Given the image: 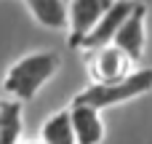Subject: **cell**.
Masks as SVG:
<instances>
[{"mask_svg":"<svg viewBox=\"0 0 152 144\" xmlns=\"http://www.w3.org/2000/svg\"><path fill=\"white\" fill-rule=\"evenodd\" d=\"M61 67V56L56 51H35L21 56L19 61H13L3 77V91L8 94V99L16 102H29L35 99V94L59 72Z\"/></svg>","mask_w":152,"mask_h":144,"instance_id":"1","label":"cell"},{"mask_svg":"<svg viewBox=\"0 0 152 144\" xmlns=\"http://www.w3.org/2000/svg\"><path fill=\"white\" fill-rule=\"evenodd\" d=\"M152 91V67H142V69H134L126 80L120 83H112V86H88L83 88L72 104H83V107H94V110H107V107H115V104H123V102H131L142 94H150Z\"/></svg>","mask_w":152,"mask_h":144,"instance_id":"2","label":"cell"},{"mask_svg":"<svg viewBox=\"0 0 152 144\" xmlns=\"http://www.w3.org/2000/svg\"><path fill=\"white\" fill-rule=\"evenodd\" d=\"M86 67H88V75H91V86H112V83L126 80L134 72V61L115 45L88 51Z\"/></svg>","mask_w":152,"mask_h":144,"instance_id":"3","label":"cell"},{"mask_svg":"<svg viewBox=\"0 0 152 144\" xmlns=\"http://www.w3.org/2000/svg\"><path fill=\"white\" fill-rule=\"evenodd\" d=\"M134 5H136V0H118V3H115V5L96 21V24H94V29L80 40L77 48H83V51H96V48L112 45L115 35L120 32V27L126 24V19L131 16Z\"/></svg>","mask_w":152,"mask_h":144,"instance_id":"4","label":"cell"},{"mask_svg":"<svg viewBox=\"0 0 152 144\" xmlns=\"http://www.w3.org/2000/svg\"><path fill=\"white\" fill-rule=\"evenodd\" d=\"M115 48H120L134 64H139L144 59V45H147V8L144 3L136 0L131 16L126 19V24L120 27V32L112 40Z\"/></svg>","mask_w":152,"mask_h":144,"instance_id":"5","label":"cell"},{"mask_svg":"<svg viewBox=\"0 0 152 144\" xmlns=\"http://www.w3.org/2000/svg\"><path fill=\"white\" fill-rule=\"evenodd\" d=\"M115 3L118 0H69V45L77 48L80 40Z\"/></svg>","mask_w":152,"mask_h":144,"instance_id":"6","label":"cell"},{"mask_svg":"<svg viewBox=\"0 0 152 144\" xmlns=\"http://www.w3.org/2000/svg\"><path fill=\"white\" fill-rule=\"evenodd\" d=\"M69 115H72V128H75L77 144H102L104 142V120H102L99 110L72 104Z\"/></svg>","mask_w":152,"mask_h":144,"instance_id":"7","label":"cell"},{"mask_svg":"<svg viewBox=\"0 0 152 144\" xmlns=\"http://www.w3.org/2000/svg\"><path fill=\"white\" fill-rule=\"evenodd\" d=\"M29 13L35 16L37 24H43L45 29L61 32L69 29V3L67 0H24Z\"/></svg>","mask_w":152,"mask_h":144,"instance_id":"8","label":"cell"},{"mask_svg":"<svg viewBox=\"0 0 152 144\" xmlns=\"http://www.w3.org/2000/svg\"><path fill=\"white\" fill-rule=\"evenodd\" d=\"M40 142L43 144H77L69 110H59V112H53V115L43 123V128H40Z\"/></svg>","mask_w":152,"mask_h":144,"instance_id":"9","label":"cell"},{"mask_svg":"<svg viewBox=\"0 0 152 144\" xmlns=\"http://www.w3.org/2000/svg\"><path fill=\"white\" fill-rule=\"evenodd\" d=\"M21 102L0 99V144H21Z\"/></svg>","mask_w":152,"mask_h":144,"instance_id":"10","label":"cell"},{"mask_svg":"<svg viewBox=\"0 0 152 144\" xmlns=\"http://www.w3.org/2000/svg\"><path fill=\"white\" fill-rule=\"evenodd\" d=\"M21 144H43L40 139H32V142H21Z\"/></svg>","mask_w":152,"mask_h":144,"instance_id":"11","label":"cell"},{"mask_svg":"<svg viewBox=\"0 0 152 144\" xmlns=\"http://www.w3.org/2000/svg\"><path fill=\"white\" fill-rule=\"evenodd\" d=\"M67 3H69V0H67Z\"/></svg>","mask_w":152,"mask_h":144,"instance_id":"12","label":"cell"}]
</instances>
